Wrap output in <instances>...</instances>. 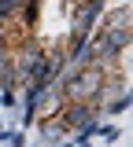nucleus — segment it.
<instances>
[{
	"label": "nucleus",
	"mask_w": 133,
	"mask_h": 147,
	"mask_svg": "<svg viewBox=\"0 0 133 147\" xmlns=\"http://www.w3.org/2000/svg\"><path fill=\"white\" fill-rule=\"evenodd\" d=\"M122 110H130V92H126V96H118V99H111L100 114H122Z\"/></svg>",
	"instance_id": "6e6552de"
},
{
	"label": "nucleus",
	"mask_w": 133,
	"mask_h": 147,
	"mask_svg": "<svg viewBox=\"0 0 133 147\" xmlns=\"http://www.w3.org/2000/svg\"><path fill=\"white\" fill-rule=\"evenodd\" d=\"M104 11H107V0H78L70 11V40H85L100 26Z\"/></svg>",
	"instance_id": "f03ea898"
},
{
	"label": "nucleus",
	"mask_w": 133,
	"mask_h": 147,
	"mask_svg": "<svg viewBox=\"0 0 133 147\" xmlns=\"http://www.w3.org/2000/svg\"><path fill=\"white\" fill-rule=\"evenodd\" d=\"M0 30H4V18H0Z\"/></svg>",
	"instance_id": "9d476101"
},
{
	"label": "nucleus",
	"mask_w": 133,
	"mask_h": 147,
	"mask_svg": "<svg viewBox=\"0 0 133 147\" xmlns=\"http://www.w3.org/2000/svg\"><path fill=\"white\" fill-rule=\"evenodd\" d=\"M104 66H96V63H89V66H81V70L63 85V96H67V103H93L96 88L104 85Z\"/></svg>",
	"instance_id": "f257e3e1"
},
{
	"label": "nucleus",
	"mask_w": 133,
	"mask_h": 147,
	"mask_svg": "<svg viewBox=\"0 0 133 147\" xmlns=\"http://www.w3.org/2000/svg\"><path fill=\"white\" fill-rule=\"evenodd\" d=\"M37 129H41V144H44V147H56L59 140H67V125L59 121V114L37 118Z\"/></svg>",
	"instance_id": "39448f33"
},
{
	"label": "nucleus",
	"mask_w": 133,
	"mask_h": 147,
	"mask_svg": "<svg viewBox=\"0 0 133 147\" xmlns=\"http://www.w3.org/2000/svg\"><path fill=\"white\" fill-rule=\"evenodd\" d=\"M100 18H104V22H100L104 30H130V26H133L130 7H115V11H104Z\"/></svg>",
	"instance_id": "0eeeda50"
},
{
	"label": "nucleus",
	"mask_w": 133,
	"mask_h": 147,
	"mask_svg": "<svg viewBox=\"0 0 133 147\" xmlns=\"http://www.w3.org/2000/svg\"><path fill=\"white\" fill-rule=\"evenodd\" d=\"M104 114L93 107V103H63L59 107V121L67 125V132H85V129H93Z\"/></svg>",
	"instance_id": "7ed1b4c3"
},
{
	"label": "nucleus",
	"mask_w": 133,
	"mask_h": 147,
	"mask_svg": "<svg viewBox=\"0 0 133 147\" xmlns=\"http://www.w3.org/2000/svg\"><path fill=\"white\" fill-rule=\"evenodd\" d=\"M0 107H4V110H15V107H19V99H15V88H0Z\"/></svg>",
	"instance_id": "1a4fd4ad"
},
{
	"label": "nucleus",
	"mask_w": 133,
	"mask_h": 147,
	"mask_svg": "<svg viewBox=\"0 0 133 147\" xmlns=\"http://www.w3.org/2000/svg\"><path fill=\"white\" fill-rule=\"evenodd\" d=\"M11 52H15V88H22V81L30 77V70L41 63L44 48H41V40L26 37V40H19V48H11Z\"/></svg>",
	"instance_id": "20e7f679"
},
{
	"label": "nucleus",
	"mask_w": 133,
	"mask_h": 147,
	"mask_svg": "<svg viewBox=\"0 0 133 147\" xmlns=\"http://www.w3.org/2000/svg\"><path fill=\"white\" fill-rule=\"evenodd\" d=\"M0 88H15V52L8 40H0Z\"/></svg>",
	"instance_id": "423d86ee"
}]
</instances>
